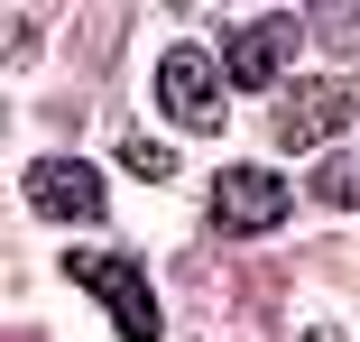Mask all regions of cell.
I'll return each instance as SVG.
<instances>
[{
    "label": "cell",
    "mask_w": 360,
    "mask_h": 342,
    "mask_svg": "<svg viewBox=\"0 0 360 342\" xmlns=\"http://www.w3.org/2000/svg\"><path fill=\"white\" fill-rule=\"evenodd\" d=\"M65 278L102 296V315H111L120 342H158V296H148V278H139L129 259H111V250H75V259H65Z\"/></svg>",
    "instance_id": "6da1fadb"
},
{
    "label": "cell",
    "mask_w": 360,
    "mask_h": 342,
    "mask_svg": "<svg viewBox=\"0 0 360 342\" xmlns=\"http://www.w3.org/2000/svg\"><path fill=\"white\" fill-rule=\"evenodd\" d=\"M333 129H351V84H333V75H305V84H286L268 102V139L277 148H323Z\"/></svg>",
    "instance_id": "7a4b0ae2"
},
{
    "label": "cell",
    "mask_w": 360,
    "mask_h": 342,
    "mask_svg": "<svg viewBox=\"0 0 360 342\" xmlns=\"http://www.w3.org/2000/svg\"><path fill=\"white\" fill-rule=\"evenodd\" d=\"M222 65H212L203 46H167L158 56V102H167V120L176 129H222Z\"/></svg>",
    "instance_id": "3957f363"
},
{
    "label": "cell",
    "mask_w": 360,
    "mask_h": 342,
    "mask_svg": "<svg viewBox=\"0 0 360 342\" xmlns=\"http://www.w3.org/2000/svg\"><path fill=\"white\" fill-rule=\"evenodd\" d=\"M277 222H286V185L268 167H222L212 176V232L250 241V232H277Z\"/></svg>",
    "instance_id": "277c9868"
},
{
    "label": "cell",
    "mask_w": 360,
    "mask_h": 342,
    "mask_svg": "<svg viewBox=\"0 0 360 342\" xmlns=\"http://www.w3.org/2000/svg\"><path fill=\"white\" fill-rule=\"evenodd\" d=\"M28 203L46 222H102V176L84 167V158H46V167H28Z\"/></svg>",
    "instance_id": "5b68a950"
},
{
    "label": "cell",
    "mask_w": 360,
    "mask_h": 342,
    "mask_svg": "<svg viewBox=\"0 0 360 342\" xmlns=\"http://www.w3.org/2000/svg\"><path fill=\"white\" fill-rule=\"evenodd\" d=\"M286 56H296V19H240V28H231V46H222V75L268 93V84L286 75Z\"/></svg>",
    "instance_id": "8992f818"
},
{
    "label": "cell",
    "mask_w": 360,
    "mask_h": 342,
    "mask_svg": "<svg viewBox=\"0 0 360 342\" xmlns=\"http://www.w3.org/2000/svg\"><path fill=\"white\" fill-rule=\"evenodd\" d=\"M314 203H333V213H360V148L323 158V176H314Z\"/></svg>",
    "instance_id": "52a82bcc"
},
{
    "label": "cell",
    "mask_w": 360,
    "mask_h": 342,
    "mask_svg": "<svg viewBox=\"0 0 360 342\" xmlns=\"http://www.w3.org/2000/svg\"><path fill=\"white\" fill-rule=\"evenodd\" d=\"M120 167H129V176H176L167 139H120Z\"/></svg>",
    "instance_id": "ba28073f"
},
{
    "label": "cell",
    "mask_w": 360,
    "mask_h": 342,
    "mask_svg": "<svg viewBox=\"0 0 360 342\" xmlns=\"http://www.w3.org/2000/svg\"><path fill=\"white\" fill-rule=\"evenodd\" d=\"M305 342H342V333H305Z\"/></svg>",
    "instance_id": "9c48e42d"
}]
</instances>
